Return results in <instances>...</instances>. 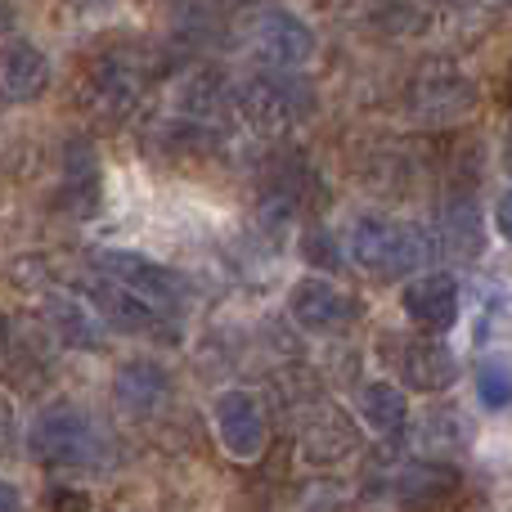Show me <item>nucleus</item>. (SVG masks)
I'll use <instances>...</instances> for the list:
<instances>
[{
	"instance_id": "16",
	"label": "nucleus",
	"mask_w": 512,
	"mask_h": 512,
	"mask_svg": "<svg viewBox=\"0 0 512 512\" xmlns=\"http://www.w3.org/2000/svg\"><path fill=\"white\" fill-rule=\"evenodd\" d=\"M176 108H180L185 122L198 126V131H216V126H225L234 113H239L234 90L225 86V77L221 72H212V68H198V72H189V77L180 81Z\"/></svg>"
},
{
	"instance_id": "26",
	"label": "nucleus",
	"mask_w": 512,
	"mask_h": 512,
	"mask_svg": "<svg viewBox=\"0 0 512 512\" xmlns=\"http://www.w3.org/2000/svg\"><path fill=\"white\" fill-rule=\"evenodd\" d=\"M0 499H5V512H18V490L5 481V490H0Z\"/></svg>"
},
{
	"instance_id": "24",
	"label": "nucleus",
	"mask_w": 512,
	"mask_h": 512,
	"mask_svg": "<svg viewBox=\"0 0 512 512\" xmlns=\"http://www.w3.org/2000/svg\"><path fill=\"white\" fill-rule=\"evenodd\" d=\"M45 512H90V495L81 486H50L45 490Z\"/></svg>"
},
{
	"instance_id": "1",
	"label": "nucleus",
	"mask_w": 512,
	"mask_h": 512,
	"mask_svg": "<svg viewBox=\"0 0 512 512\" xmlns=\"http://www.w3.org/2000/svg\"><path fill=\"white\" fill-rule=\"evenodd\" d=\"M162 72V63L149 50H99L81 63L77 72V108L81 117H90L95 126H122L126 117L140 108L144 90L153 86V77Z\"/></svg>"
},
{
	"instance_id": "20",
	"label": "nucleus",
	"mask_w": 512,
	"mask_h": 512,
	"mask_svg": "<svg viewBox=\"0 0 512 512\" xmlns=\"http://www.w3.org/2000/svg\"><path fill=\"white\" fill-rule=\"evenodd\" d=\"M414 445L423 454H454L468 445V423H463V409L454 405H436L423 414V423L414 427Z\"/></svg>"
},
{
	"instance_id": "7",
	"label": "nucleus",
	"mask_w": 512,
	"mask_h": 512,
	"mask_svg": "<svg viewBox=\"0 0 512 512\" xmlns=\"http://www.w3.org/2000/svg\"><path fill=\"white\" fill-rule=\"evenodd\" d=\"M81 292H86V297L95 301L99 315H104L113 328H122V333L149 337V342H162V346H176V342H180V319H176V315L158 310L153 301H144L140 292H131V288H122V283H113L108 274L95 270V279L81 283Z\"/></svg>"
},
{
	"instance_id": "28",
	"label": "nucleus",
	"mask_w": 512,
	"mask_h": 512,
	"mask_svg": "<svg viewBox=\"0 0 512 512\" xmlns=\"http://www.w3.org/2000/svg\"><path fill=\"white\" fill-rule=\"evenodd\" d=\"M221 5H234V9H243V5H261V0H221Z\"/></svg>"
},
{
	"instance_id": "10",
	"label": "nucleus",
	"mask_w": 512,
	"mask_h": 512,
	"mask_svg": "<svg viewBox=\"0 0 512 512\" xmlns=\"http://www.w3.org/2000/svg\"><path fill=\"white\" fill-rule=\"evenodd\" d=\"M297 441H301V459L315 468H342L346 459L360 454V427L333 400H310L297 418Z\"/></svg>"
},
{
	"instance_id": "12",
	"label": "nucleus",
	"mask_w": 512,
	"mask_h": 512,
	"mask_svg": "<svg viewBox=\"0 0 512 512\" xmlns=\"http://www.w3.org/2000/svg\"><path fill=\"white\" fill-rule=\"evenodd\" d=\"M288 310L306 333H342V328H351L360 319V301L351 292H342L337 283L319 279V274L301 279L288 292Z\"/></svg>"
},
{
	"instance_id": "23",
	"label": "nucleus",
	"mask_w": 512,
	"mask_h": 512,
	"mask_svg": "<svg viewBox=\"0 0 512 512\" xmlns=\"http://www.w3.org/2000/svg\"><path fill=\"white\" fill-rule=\"evenodd\" d=\"M301 261H306L310 270H337V265H342L337 239L324 230V225H310V230L301 234Z\"/></svg>"
},
{
	"instance_id": "25",
	"label": "nucleus",
	"mask_w": 512,
	"mask_h": 512,
	"mask_svg": "<svg viewBox=\"0 0 512 512\" xmlns=\"http://www.w3.org/2000/svg\"><path fill=\"white\" fill-rule=\"evenodd\" d=\"M495 221H499V234L512 243V189L504 198H499V212H495Z\"/></svg>"
},
{
	"instance_id": "29",
	"label": "nucleus",
	"mask_w": 512,
	"mask_h": 512,
	"mask_svg": "<svg viewBox=\"0 0 512 512\" xmlns=\"http://www.w3.org/2000/svg\"><path fill=\"white\" fill-rule=\"evenodd\" d=\"M495 5H508V9H512V0H495Z\"/></svg>"
},
{
	"instance_id": "4",
	"label": "nucleus",
	"mask_w": 512,
	"mask_h": 512,
	"mask_svg": "<svg viewBox=\"0 0 512 512\" xmlns=\"http://www.w3.org/2000/svg\"><path fill=\"white\" fill-rule=\"evenodd\" d=\"M27 450L45 468H104L108 463V436L99 423L77 405H50L36 414L27 432Z\"/></svg>"
},
{
	"instance_id": "3",
	"label": "nucleus",
	"mask_w": 512,
	"mask_h": 512,
	"mask_svg": "<svg viewBox=\"0 0 512 512\" xmlns=\"http://www.w3.org/2000/svg\"><path fill=\"white\" fill-rule=\"evenodd\" d=\"M234 104L256 135H283L315 113V90L301 72L256 68L234 86Z\"/></svg>"
},
{
	"instance_id": "6",
	"label": "nucleus",
	"mask_w": 512,
	"mask_h": 512,
	"mask_svg": "<svg viewBox=\"0 0 512 512\" xmlns=\"http://www.w3.org/2000/svg\"><path fill=\"white\" fill-rule=\"evenodd\" d=\"M90 265H95L99 274H108L113 283H122V288L140 292L144 301H153L158 310H167V315H180V310H189V283L185 274H176L171 265L153 261V256H140V252H122V248H99L90 252Z\"/></svg>"
},
{
	"instance_id": "14",
	"label": "nucleus",
	"mask_w": 512,
	"mask_h": 512,
	"mask_svg": "<svg viewBox=\"0 0 512 512\" xmlns=\"http://www.w3.org/2000/svg\"><path fill=\"white\" fill-rule=\"evenodd\" d=\"M400 306L418 333L441 337L459 324V283H454V274H418L405 283Z\"/></svg>"
},
{
	"instance_id": "17",
	"label": "nucleus",
	"mask_w": 512,
	"mask_h": 512,
	"mask_svg": "<svg viewBox=\"0 0 512 512\" xmlns=\"http://www.w3.org/2000/svg\"><path fill=\"white\" fill-rule=\"evenodd\" d=\"M0 81H5V104H32L45 95L50 86V59H45L41 45L23 41V36H9L5 41V63H0Z\"/></svg>"
},
{
	"instance_id": "2",
	"label": "nucleus",
	"mask_w": 512,
	"mask_h": 512,
	"mask_svg": "<svg viewBox=\"0 0 512 512\" xmlns=\"http://www.w3.org/2000/svg\"><path fill=\"white\" fill-rule=\"evenodd\" d=\"M351 256L373 279H405L414 270H427L436 256V239L414 221L382 212H364L351 221Z\"/></svg>"
},
{
	"instance_id": "8",
	"label": "nucleus",
	"mask_w": 512,
	"mask_h": 512,
	"mask_svg": "<svg viewBox=\"0 0 512 512\" xmlns=\"http://www.w3.org/2000/svg\"><path fill=\"white\" fill-rule=\"evenodd\" d=\"M382 360L396 369V378H405L409 391H450L459 382V360L450 355V346L436 342L432 333L423 337H405V333H387L382 337Z\"/></svg>"
},
{
	"instance_id": "5",
	"label": "nucleus",
	"mask_w": 512,
	"mask_h": 512,
	"mask_svg": "<svg viewBox=\"0 0 512 512\" xmlns=\"http://www.w3.org/2000/svg\"><path fill=\"white\" fill-rule=\"evenodd\" d=\"M481 90L459 63L427 59L405 86V108L418 126H459L477 113Z\"/></svg>"
},
{
	"instance_id": "22",
	"label": "nucleus",
	"mask_w": 512,
	"mask_h": 512,
	"mask_svg": "<svg viewBox=\"0 0 512 512\" xmlns=\"http://www.w3.org/2000/svg\"><path fill=\"white\" fill-rule=\"evenodd\" d=\"M477 396L486 409H508L512 405V369L504 360H481L477 364Z\"/></svg>"
},
{
	"instance_id": "13",
	"label": "nucleus",
	"mask_w": 512,
	"mask_h": 512,
	"mask_svg": "<svg viewBox=\"0 0 512 512\" xmlns=\"http://www.w3.org/2000/svg\"><path fill=\"white\" fill-rule=\"evenodd\" d=\"M113 400L131 418H153L171 405V373L149 355H131L113 373Z\"/></svg>"
},
{
	"instance_id": "21",
	"label": "nucleus",
	"mask_w": 512,
	"mask_h": 512,
	"mask_svg": "<svg viewBox=\"0 0 512 512\" xmlns=\"http://www.w3.org/2000/svg\"><path fill=\"white\" fill-rule=\"evenodd\" d=\"M360 414L373 432L396 436L409 427V400H405V391L391 387V382H369V387L360 391Z\"/></svg>"
},
{
	"instance_id": "19",
	"label": "nucleus",
	"mask_w": 512,
	"mask_h": 512,
	"mask_svg": "<svg viewBox=\"0 0 512 512\" xmlns=\"http://www.w3.org/2000/svg\"><path fill=\"white\" fill-rule=\"evenodd\" d=\"M459 495V472L445 463H414L396 477V499L405 512H436Z\"/></svg>"
},
{
	"instance_id": "15",
	"label": "nucleus",
	"mask_w": 512,
	"mask_h": 512,
	"mask_svg": "<svg viewBox=\"0 0 512 512\" xmlns=\"http://www.w3.org/2000/svg\"><path fill=\"white\" fill-rule=\"evenodd\" d=\"M45 324L72 351H99L104 346V315L95 310V301L86 292L77 297V292L50 288L45 292Z\"/></svg>"
},
{
	"instance_id": "18",
	"label": "nucleus",
	"mask_w": 512,
	"mask_h": 512,
	"mask_svg": "<svg viewBox=\"0 0 512 512\" xmlns=\"http://www.w3.org/2000/svg\"><path fill=\"white\" fill-rule=\"evenodd\" d=\"M59 203L77 216H90L99 207V158H95V144H90L86 135H72V140L63 144Z\"/></svg>"
},
{
	"instance_id": "9",
	"label": "nucleus",
	"mask_w": 512,
	"mask_h": 512,
	"mask_svg": "<svg viewBox=\"0 0 512 512\" xmlns=\"http://www.w3.org/2000/svg\"><path fill=\"white\" fill-rule=\"evenodd\" d=\"M243 45L256 59V68H279V72H301L315 54V32L288 9H265L248 23Z\"/></svg>"
},
{
	"instance_id": "11",
	"label": "nucleus",
	"mask_w": 512,
	"mask_h": 512,
	"mask_svg": "<svg viewBox=\"0 0 512 512\" xmlns=\"http://www.w3.org/2000/svg\"><path fill=\"white\" fill-rule=\"evenodd\" d=\"M212 423L221 436V450L239 463L261 459L265 445H270V423H265V409L252 391H221L212 405Z\"/></svg>"
},
{
	"instance_id": "27",
	"label": "nucleus",
	"mask_w": 512,
	"mask_h": 512,
	"mask_svg": "<svg viewBox=\"0 0 512 512\" xmlns=\"http://www.w3.org/2000/svg\"><path fill=\"white\" fill-rule=\"evenodd\" d=\"M504 167L512 171V131H508V140H504Z\"/></svg>"
}]
</instances>
